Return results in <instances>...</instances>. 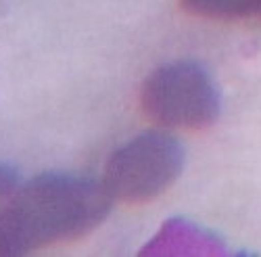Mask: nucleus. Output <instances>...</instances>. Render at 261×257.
<instances>
[{"mask_svg":"<svg viewBox=\"0 0 261 257\" xmlns=\"http://www.w3.org/2000/svg\"><path fill=\"white\" fill-rule=\"evenodd\" d=\"M7 3H9V0H0V15L5 13V7H7Z\"/></svg>","mask_w":261,"mask_h":257,"instance_id":"obj_6","label":"nucleus"},{"mask_svg":"<svg viewBox=\"0 0 261 257\" xmlns=\"http://www.w3.org/2000/svg\"><path fill=\"white\" fill-rule=\"evenodd\" d=\"M184 167L182 144L165 132H144L111 155L102 184L113 201L146 203L178 180Z\"/></svg>","mask_w":261,"mask_h":257,"instance_id":"obj_3","label":"nucleus"},{"mask_svg":"<svg viewBox=\"0 0 261 257\" xmlns=\"http://www.w3.org/2000/svg\"><path fill=\"white\" fill-rule=\"evenodd\" d=\"M111 203L102 180L36 176L21 184L0 211V255H23L80 239L105 222Z\"/></svg>","mask_w":261,"mask_h":257,"instance_id":"obj_1","label":"nucleus"},{"mask_svg":"<svg viewBox=\"0 0 261 257\" xmlns=\"http://www.w3.org/2000/svg\"><path fill=\"white\" fill-rule=\"evenodd\" d=\"M180 5L197 17L207 19H241L257 15L261 0H180Z\"/></svg>","mask_w":261,"mask_h":257,"instance_id":"obj_4","label":"nucleus"},{"mask_svg":"<svg viewBox=\"0 0 261 257\" xmlns=\"http://www.w3.org/2000/svg\"><path fill=\"white\" fill-rule=\"evenodd\" d=\"M19 186H21V180H19L17 169L0 163V211L9 205V201L15 197Z\"/></svg>","mask_w":261,"mask_h":257,"instance_id":"obj_5","label":"nucleus"},{"mask_svg":"<svg viewBox=\"0 0 261 257\" xmlns=\"http://www.w3.org/2000/svg\"><path fill=\"white\" fill-rule=\"evenodd\" d=\"M144 115L173 130H207L220 117V94L211 75L192 61L155 69L140 90Z\"/></svg>","mask_w":261,"mask_h":257,"instance_id":"obj_2","label":"nucleus"},{"mask_svg":"<svg viewBox=\"0 0 261 257\" xmlns=\"http://www.w3.org/2000/svg\"><path fill=\"white\" fill-rule=\"evenodd\" d=\"M257 15H259V17H261V7H259V11H257Z\"/></svg>","mask_w":261,"mask_h":257,"instance_id":"obj_7","label":"nucleus"}]
</instances>
